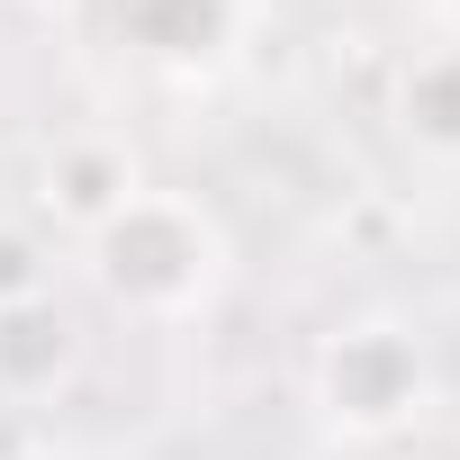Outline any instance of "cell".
I'll return each mask as SVG.
<instances>
[{
    "instance_id": "6da1fadb",
    "label": "cell",
    "mask_w": 460,
    "mask_h": 460,
    "mask_svg": "<svg viewBox=\"0 0 460 460\" xmlns=\"http://www.w3.org/2000/svg\"><path fill=\"white\" fill-rule=\"evenodd\" d=\"M226 262L235 253H226L217 208L199 190H154V181L82 244L91 289L127 325H190V316H208L217 289H226Z\"/></svg>"
},
{
    "instance_id": "7a4b0ae2",
    "label": "cell",
    "mask_w": 460,
    "mask_h": 460,
    "mask_svg": "<svg viewBox=\"0 0 460 460\" xmlns=\"http://www.w3.org/2000/svg\"><path fill=\"white\" fill-rule=\"evenodd\" d=\"M433 397H442L433 343H424L406 316H388V307L343 316V325L316 334V352H307V406H316V424H325L343 451H388V442H406V433L433 415Z\"/></svg>"
},
{
    "instance_id": "3957f363",
    "label": "cell",
    "mask_w": 460,
    "mask_h": 460,
    "mask_svg": "<svg viewBox=\"0 0 460 460\" xmlns=\"http://www.w3.org/2000/svg\"><path fill=\"white\" fill-rule=\"evenodd\" d=\"M100 10H109V37L163 82L226 73L262 28V0H100Z\"/></svg>"
},
{
    "instance_id": "277c9868",
    "label": "cell",
    "mask_w": 460,
    "mask_h": 460,
    "mask_svg": "<svg viewBox=\"0 0 460 460\" xmlns=\"http://www.w3.org/2000/svg\"><path fill=\"white\" fill-rule=\"evenodd\" d=\"M136 190H145V163L127 136H109V127L55 136L37 163V226H55V244H91Z\"/></svg>"
},
{
    "instance_id": "5b68a950",
    "label": "cell",
    "mask_w": 460,
    "mask_h": 460,
    "mask_svg": "<svg viewBox=\"0 0 460 460\" xmlns=\"http://www.w3.org/2000/svg\"><path fill=\"white\" fill-rule=\"evenodd\" d=\"M388 118H397V145L433 172H460V46L433 37L397 64V91H388Z\"/></svg>"
},
{
    "instance_id": "8992f818",
    "label": "cell",
    "mask_w": 460,
    "mask_h": 460,
    "mask_svg": "<svg viewBox=\"0 0 460 460\" xmlns=\"http://www.w3.org/2000/svg\"><path fill=\"white\" fill-rule=\"evenodd\" d=\"M73 370H82V334H73L64 298L0 307V397H10V406H37V397L73 388Z\"/></svg>"
},
{
    "instance_id": "52a82bcc",
    "label": "cell",
    "mask_w": 460,
    "mask_h": 460,
    "mask_svg": "<svg viewBox=\"0 0 460 460\" xmlns=\"http://www.w3.org/2000/svg\"><path fill=\"white\" fill-rule=\"evenodd\" d=\"M55 298V235L37 217H0V307Z\"/></svg>"
},
{
    "instance_id": "ba28073f",
    "label": "cell",
    "mask_w": 460,
    "mask_h": 460,
    "mask_svg": "<svg viewBox=\"0 0 460 460\" xmlns=\"http://www.w3.org/2000/svg\"><path fill=\"white\" fill-rule=\"evenodd\" d=\"M442 37H451V46H460V0H442Z\"/></svg>"
},
{
    "instance_id": "9c48e42d",
    "label": "cell",
    "mask_w": 460,
    "mask_h": 460,
    "mask_svg": "<svg viewBox=\"0 0 460 460\" xmlns=\"http://www.w3.org/2000/svg\"><path fill=\"white\" fill-rule=\"evenodd\" d=\"M37 10H82V0H37Z\"/></svg>"
}]
</instances>
